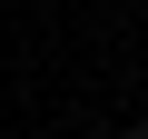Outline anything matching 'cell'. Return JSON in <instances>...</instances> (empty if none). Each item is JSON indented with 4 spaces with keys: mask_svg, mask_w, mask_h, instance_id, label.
I'll list each match as a JSON object with an SVG mask.
<instances>
[{
    "mask_svg": "<svg viewBox=\"0 0 148 139\" xmlns=\"http://www.w3.org/2000/svg\"><path fill=\"white\" fill-rule=\"evenodd\" d=\"M99 139H148V109H138V119H109Z\"/></svg>",
    "mask_w": 148,
    "mask_h": 139,
    "instance_id": "6da1fadb",
    "label": "cell"
}]
</instances>
